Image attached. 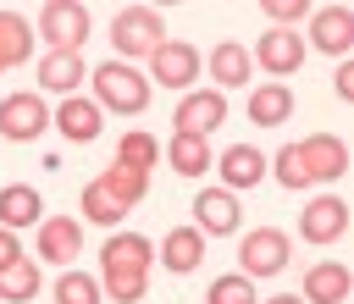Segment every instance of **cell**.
<instances>
[{
    "mask_svg": "<svg viewBox=\"0 0 354 304\" xmlns=\"http://www.w3.org/2000/svg\"><path fill=\"white\" fill-rule=\"evenodd\" d=\"M199 50L188 39H166L155 55H149V83H166V88H194L199 83Z\"/></svg>",
    "mask_w": 354,
    "mask_h": 304,
    "instance_id": "obj_7",
    "label": "cell"
},
{
    "mask_svg": "<svg viewBox=\"0 0 354 304\" xmlns=\"http://www.w3.org/2000/svg\"><path fill=\"white\" fill-rule=\"evenodd\" d=\"M221 122H227V94L221 88H188L177 99V116H171V127L177 133H194V138H210Z\"/></svg>",
    "mask_w": 354,
    "mask_h": 304,
    "instance_id": "obj_6",
    "label": "cell"
},
{
    "mask_svg": "<svg viewBox=\"0 0 354 304\" xmlns=\"http://www.w3.org/2000/svg\"><path fill=\"white\" fill-rule=\"evenodd\" d=\"M39 293V265L33 260H11L6 271H0V304H22V298H33Z\"/></svg>",
    "mask_w": 354,
    "mask_h": 304,
    "instance_id": "obj_27",
    "label": "cell"
},
{
    "mask_svg": "<svg viewBox=\"0 0 354 304\" xmlns=\"http://www.w3.org/2000/svg\"><path fill=\"white\" fill-rule=\"evenodd\" d=\"M332 88H337V99H354V66H348V61L337 66V77H332Z\"/></svg>",
    "mask_w": 354,
    "mask_h": 304,
    "instance_id": "obj_34",
    "label": "cell"
},
{
    "mask_svg": "<svg viewBox=\"0 0 354 304\" xmlns=\"http://www.w3.org/2000/svg\"><path fill=\"white\" fill-rule=\"evenodd\" d=\"M55 304H105L100 276H88V271H61V276H55Z\"/></svg>",
    "mask_w": 354,
    "mask_h": 304,
    "instance_id": "obj_28",
    "label": "cell"
},
{
    "mask_svg": "<svg viewBox=\"0 0 354 304\" xmlns=\"http://www.w3.org/2000/svg\"><path fill=\"white\" fill-rule=\"evenodd\" d=\"M310 44L321 50V55H348V44H354V11H343V6H321L315 17H310Z\"/></svg>",
    "mask_w": 354,
    "mask_h": 304,
    "instance_id": "obj_16",
    "label": "cell"
},
{
    "mask_svg": "<svg viewBox=\"0 0 354 304\" xmlns=\"http://www.w3.org/2000/svg\"><path fill=\"white\" fill-rule=\"evenodd\" d=\"M205 304H260V298H254V282L249 276H216L205 287Z\"/></svg>",
    "mask_w": 354,
    "mask_h": 304,
    "instance_id": "obj_30",
    "label": "cell"
},
{
    "mask_svg": "<svg viewBox=\"0 0 354 304\" xmlns=\"http://www.w3.org/2000/svg\"><path fill=\"white\" fill-rule=\"evenodd\" d=\"M348 293H354V276H348L343 260H321V265H310V271H304V287H299L304 304H348Z\"/></svg>",
    "mask_w": 354,
    "mask_h": 304,
    "instance_id": "obj_15",
    "label": "cell"
},
{
    "mask_svg": "<svg viewBox=\"0 0 354 304\" xmlns=\"http://www.w3.org/2000/svg\"><path fill=\"white\" fill-rule=\"evenodd\" d=\"M271 171H277V182H282V188H310L304 160H299V144H282V149H277V160H271Z\"/></svg>",
    "mask_w": 354,
    "mask_h": 304,
    "instance_id": "obj_31",
    "label": "cell"
},
{
    "mask_svg": "<svg viewBox=\"0 0 354 304\" xmlns=\"http://www.w3.org/2000/svg\"><path fill=\"white\" fill-rule=\"evenodd\" d=\"M299 160H304V177L310 182H337L348 171V144L337 133H310L299 144Z\"/></svg>",
    "mask_w": 354,
    "mask_h": 304,
    "instance_id": "obj_9",
    "label": "cell"
},
{
    "mask_svg": "<svg viewBox=\"0 0 354 304\" xmlns=\"http://www.w3.org/2000/svg\"><path fill=\"white\" fill-rule=\"evenodd\" d=\"M249 61H260L271 77H288V72H299L304 66V39L293 33V28H266V39L254 44V55Z\"/></svg>",
    "mask_w": 354,
    "mask_h": 304,
    "instance_id": "obj_13",
    "label": "cell"
},
{
    "mask_svg": "<svg viewBox=\"0 0 354 304\" xmlns=\"http://www.w3.org/2000/svg\"><path fill=\"white\" fill-rule=\"evenodd\" d=\"M33 55V28L17 17V11H0V72L22 66Z\"/></svg>",
    "mask_w": 354,
    "mask_h": 304,
    "instance_id": "obj_24",
    "label": "cell"
},
{
    "mask_svg": "<svg viewBox=\"0 0 354 304\" xmlns=\"http://www.w3.org/2000/svg\"><path fill=\"white\" fill-rule=\"evenodd\" d=\"M88 77V66H83V55L77 50H50L44 61H39V83H44V94H77V83Z\"/></svg>",
    "mask_w": 354,
    "mask_h": 304,
    "instance_id": "obj_17",
    "label": "cell"
},
{
    "mask_svg": "<svg viewBox=\"0 0 354 304\" xmlns=\"http://www.w3.org/2000/svg\"><path fill=\"white\" fill-rule=\"evenodd\" d=\"M111 44H116V61H127V66L149 61V55L166 44L160 11H155V6H122V11L111 17Z\"/></svg>",
    "mask_w": 354,
    "mask_h": 304,
    "instance_id": "obj_2",
    "label": "cell"
},
{
    "mask_svg": "<svg viewBox=\"0 0 354 304\" xmlns=\"http://www.w3.org/2000/svg\"><path fill=\"white\" fill-rule=\"evenodd\" d=\"M11 260H22V238H17L11 227H0V271H6Z\"/></svg>",
    "mask_w": 354,
    "mask_h": 304,
    "instance_id": "obj_33",
    "label": "cell"
},
{
    "mask_svg": "<svg viewBox=\"0 0 354 304\" xmlns=\"http://www.w3.org/2000/svg\"><path fill=\"white\" fill-rule=\"evenodd\" d=\"M77 205H83V216H88L94 227H116V221L127 216V205H122V199H116V193H111V188H105L100 177H94L88 188H83V199H77Z\"/></svg>",
    "mask_w": 354,
    "mask_h": 304,
    "instance_id": "obj_25",
    "label": "cell"
},
{
    "mask_svg": "<svg viewBox=\"0 0 354 304\" xmlns=\"http://www.w3.org/2000/svg\"><path fill=\"white\" fill-rule=\"evenodd\" d=\"M293 116V88L288 83H260L249 88V122L254 127H282Z\"/></svg>",
    "mask_w": 354,
    "mask_h": 304,
    "instance_id": "obj_21",
    "label": "cell"
},
{
    "mask_svg": "<svg viewBox=\"0 0 354 304\" xmlns=\"http://www.w3.org/2000/svg\"><path fill=\"white\" fill-rule=\"evenodd\" d=\"M310 11V0H266V17L277 22V28H288V22H299Z\"/></svg>",
    "mask_w": 354,
    "mask_h": 304,
    "instance_id": "obj_32",
    "label": "cell"
},
{
    "mask_svg": "<svg viewBox=\"0 0 354 304\" xmlns=\"http://www.w3.org/2000/svg\"><path fill=\"white\" fill-rule=\"evenodd\" d=\"M194 227H199V238H232L238 227H243V205H238V193H227V188H199L194 193Z\"/></svg>",
    "mask_w": 354,
    "mask_h": 304,
    "instance_id": "obj_8",
    "label": "cell"
},
{
    "mask_svg": "<svg viewBox=\"0 0 354 304\" xmlns=\"http://www.w3.org/2000/svg\"><path fill=\"white\" fill-rule=\"evenodd\" d=\"M50 127H61L72 144H94L100 127H105V111H100L94 99H83V94H66V99L50 111Z\"/></svg>",
    "mask_w": 354,
    "mask_h": 304,
    "instance_id": "obj_14",
    "label": "cell"
},
{
    "mask_svg": "<svg viewBox=\"0 0 354 304\" xmlns=\"http://www.w3.org/2000/svg\"><path fill=\"white\" fill-rule=\"evenodd\" d=\"M166 160L177 177H205L210 171V138H194V133H171L166 144Z\"/></svg>",
    "mask_w": 354,
    "mask_h": 304,
    "instance_id": "obj_22",
    "label": "cell"
},
{
    "mask_svg": "<svg viewBox=\"0 0 354 304\" xmlns=\"http://www.w3.org/2000/svg\"><path fill=\"white\" fill-rule=\"evenodd\" d=\"M44 127H50V105H44V94L17 88V94L0 99V138H11V144H33Z\"/></svg>",
    "mask_w": 354,
    "mask_h": 304,
    "instance_id": "obj_5",
    "label": "cell"
},
{
    "mask_svg": "<svg viewBox=\"0 0 354 304\" xmlns=\"http://www.w3.org/2000/svg\"><path fill=\"white\" fill-rule=\"evenodd\" d=\"M39 33L50 39V50H77V44L88 39V11L72 6V0H55V6H44Z\"/></svg>",
    "mask_w": 354,
    "mask_h": 304,
    "instance_id": "obj_12",
    "label": "cell"
},
{
    "mask_svg": "<svg viewBox=\"0 0 354 304\" xmlns=\"http://www.w3.org/2000/svg\"><path fill=\"white\" fill-rule=\"evenodd\" d=\"M288 249H293V243H288L282 227H254V232H243V238H238V265H243L238 276H249V282H254V276H277V271L288 265Z\"/></svg>",
    "mask_w": 354,
    "mask_h": 304,
    "instance_id": "obj_4",
    "label": "cell"
},
{
    "mask_svg": "<svg viewBox=\"0 0 354 304\" xmlns=\"http://www.w3.org/2000/svg\"><path fill=\"white\" fill-rule=\"evenodd\" d=\"M254 182H266V155H260L254 144L221 149V188L238 193V188H254Z\"/></svg>",
    "mask_w": 354,
    "mask_h": 304,
    "instance_id": "obj_18",
    "label": "cell"
},
{
    "mask_svg": "<svg viewBox=\"0 0 354 304\" xmlns=\"http://www.w3.org/2000/svg\"><path fill=\"white\" fill-rule=\"evenodd\" d=\"M266 304H304V298H299V293H271Z\"/></svg>",
    "mask_w": 354,
    "mask_h": 304,
    "instance_id": "obj_35",
    "label": "cell"
},
{
    "mask_svg": "<svg viewBox=\"0 0 354 304\" xmlns=\"http://www.w3.org/2000/svg\"><path fill=\"white\" fill-rule=\"evenodd\" d=\"M205 66H210V77H216L221 88H238V83H249V66H254V61H249V50H243V44L221 39V44L210 50V61H205Z\"/></svg>",
    "mask_w": 354,
    "mask_h": 304,
    "instance_id": "obj_23",
    "label": "cell"
},
{
    "mask_svg": "<svg viewBox=\"0 0 354 304\" xmlns=\"http://www.w3.org/2000/svg\"><path fill=\"white\" fill-rule=\"evenodd\" d=\"M33 249H39L44 265H66V260H77V254H83V221H77V216H44Z\"/></svg>",
    "mask_w": 354,
    "mask_h": 304,
    "instance_id": "obj_11",
    "label": "cell"
},
{
    "mask_svg": "<svg viewBox=\"0 0 354 304\" xmlns=\"http://www.w3.org/2000/svg\"><path fill=\"white\" fill-rule=\"evenodd\" d=\"M343 232H348V205L337 193H321L299 210V238L304 243H337Z\"/></svg>",
    "mask_w": 354,
    "mask_h": 304,
    "instance_id": "obj_10",
    "label": "cell"
},
{
    "mask_svg": "<svg viewBox=\"0 0 354 304\" xmlns=\"http://www.w3.org/2000/svg\"><path fill=\"white\" fill-rule=\"evenodd\" d=\"M100 182H105V188H111V193H116L127 210H133V205L149 193V171H127V166H105V171H100Z\"/></svg>",
    "mask_w": 354,
    "mask_h": 304,
    "instance_id": "obj_29",
    "label": "cell"
},
{
    "mask_svg": "<svg viewBox=\"0 0 354 304\" xmlns=\"http://www.w3.org/2000/svg\"><path fill=\"white\" fill-rule=\"evenodd\" d=\"M149 94H155V83L138 66H127V61H100L94 66V105L100 111L138 116V111H149Z\"/></svg>",
    "mask_w": 354,
    "mask_h": 304,
    "instance_id": "obj_3",
    "label": "cell"
},
{
    "mask_svg": "<svg viewBox=\"0 0 354 304\" xmlns=\"http://www.w3.org/2000/svg\"><path fill=\"white\" fill-rule=\"evenodd\" d=\"M39 221H44V199H39V188H28V182H6V188H0V227L22 232V227H39Z\"/></svg>",
    "mask_w": 354,
    "mask_h": 304,
    "instance_id": "obj_19",
    "label": "cell"
},
{
    "mask_svg": "<svg viewBox=\"0 0 354 304\" xmlns=\"http://www.w3.org/2000/svg\"><path fill=\"white\" fill-rule=\"evenodd\" d=\"M199 260H205V238H199V227H171L166 243H160V265H166L171 276H188V271H199Z\"/></svg>",
    "mask_w": 354,
    "mask_h": 304,
    "instance_id": "obj_20",
    "label": "cell"
},
{
    "mask_svg": "<svg viewBox=\"0 0 354 304\" xmlns=\"http://www.w3.org/2000/svg\"><path fill=\"white\" fill-rule=\"evenodd\" d=\"M149 265H155V243L144 232H116L100 249V293H111L116 304H138L149 287Z\"/></svg>",
    "mask_w": 354,
    "mask_h": 304,
    "instance_id": "obj_1",
    "label": "cell"
},
{
    "mask_svg": "<svg viewBox=\"0 0 354 304\" xmlns=\"http://www.w3.org/2000/svg\"><path fill=\"white\" fill-rule=\"evenodd\" d=\"M155 155H160V144H155L144 127H127V133H122V144H116V166H127V171H149V166H155Z\"/></svg>",
    "mask_w": 354,
    "mask_h": 304,
    "instance_id": "obj_26",
    "label": "cell"
}]
</instances>
